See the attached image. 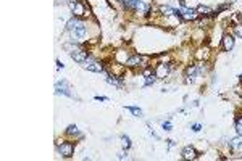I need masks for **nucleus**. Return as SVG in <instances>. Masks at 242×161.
Returning a JSON list of instances; mask_svg holds the SVG:
<instances>
[{"mask_svg":"<svg viewBox=\"0 0 242 161\" xmlns=\"http://www.w3.org/2000/svg\"><path fill=\"white\" fill-rule=\"evenodd\" d=\"M106 82L111 84V86H115V87H121V82L115 78H111V76H106Z\"/></svg>","mask_w":242,"mask_h":161,"instance_id":"nucleus-19","label":"nucleus"},{"mask_svg":"<svg viewBox=\"0 0 242 161\" xmlns=\"http://www.w3.org/2000/svg\"><path fill=\"white\" fill-rule=\"evenodd\" d=\"M95 100H98V102H106L108 99H106V97H100V95H97V97H95Z\"/></svg>","mask_w":242,"mask_h":161,"instance_id":"nucleus-27","label":"nucleus"},{"mask_svg":"<svg viewBox=\"0 0 242 161\" xmlns=\"http://www.w3.org/2000/svg\"><path fill=\"white\" fill-rule=\"evenodd\" d=\"M71 90H73V89H71V86H69L66 81H61V82L58 81V82L55 84V94L56 95L63 94V95H68V97H74V94L71 92Z\"/></svg>","mask_w":242,"mask_h":161,"instance_id":"nucleus-2","label":"nucleus"},{"mask_svg":"<svg viewBox=\"0 0 242 161\" xmlns=\"http://www.w3.org/2000/svg\"><path fill=\"white\" fill-rule=\"evenodd\" d=\"M140 63H142V57H139V55H134V57L127 58V61H126V66L134 68V66H139Z\"/></svg>","mask_w":242,"mask_h":161,"instance_id":"nucleus-12","label":"nucleus"},{"mask_svg":"<svg viewBox=\"0 0 242 161\" xmlns=\"http://www.w3.org/2000/svg\"><path fill=\"white\" fill-rule=\"evenodd\" d=\"M168 71H169V66L168 65H160L155 74H156V78H165V76L168 74Z\"/></svg>","mask_w":242,"mask_h":161,"instance_id":"nucleus-14","label":"nucleus"},{"mask_svg":"<svg viewBox=\"0 0 242 161\" xmlns=\"http://www.w3.org/2000/svg\"><path fill=\"white\" fill-rule=\"evenodd\" d=\"M160 11L163 13V15H176V10H174V8H171V6H169V5L161 6V8H160Z\"/></svg>","mask_w":242,"mask_h":161,"instance_id":"nucleus-16","label":"nucleus"},{"mask_svg":"<svg viewBox=\"0 0 242 161\" xmlns=\"http://www.w3.org/2000/svg\"><path fill=\"white\" fill-rule=\"evenodd\" d=\"M163 129H165V131H171V129H173L171 123H168V121H166V123H163Z\"/></svg>","mask_w":242,"mask_h":161,"instance_id":"nucleus-25","label":"nucleus"},{"mask_svg":"<svg viewBox=\"0 0 242 161\" xmlns=\"http://www.w3.org/2000/svg\"><path fill=\"white\" fill-rule=\"evenodd\" d=\"M84 37H86V26H81V27H77V29L71 31V40L73 42H79Z\"/></svg>","mask_w":242,"mask_h":161,"instance_id":"nucleus-7","label":"nucleus"},{"mask_svg":"<svg viewBox=\"0 0 242 161\" xmlns=\"http://www.w3.org/2000/svg\"><path fill=\"white\" fill-rule=\"evenodd\" d=\"M190 129L194 131V132H198V131L202 129V126H200V124H192V127H190Z\"/></svg>","mask_w":242,"mask_h":161,"instance_id":"nucleus-26","label":"nucleus"},{"mask_svg":"<svg viewBox=\"0 0 242 161\" xmlns=\"http://www.w3.org/2000/svg\"><path fill=\"white\" fill-rule=\"evenodd\" d=\"M181 156H182V159H194L197 155H195V150L192 148V147H186V148L182 150Z\"/></svg>","mask_w":242,"mask_h":161,"instance_id":"nucleus-11","label":"nucleus"},{"mask_svg":"<svg viewBox=\"0 0 242 161\" xmlns=\"http://www.w3.org/2000/svg\"><path fill=\"white\" fill-rule=\"evenodd\" d=\"M66 50H69V55H71V58H73L76 63H81V65H84L87 60V52H84L81 50V48H77V47H71V45H65Z\"/></svg>","mask_w":242,"mask_h":161,"instance_id":"nucleus-1","label":"nucleus"},{"mask_svg":"<svg viewBox=\"0 0 242 161\" xmlns=\"http://www.w3.org/2000/svg\"><path fill=\"white\" fill-rule=\"evenodd\" d=\"M232 47H234V37L229 36V34H226L223 37V48L226 52H229V50H232Z\"/></svg>","mask_w":242,"mask_h":161,"instance_id":"nucleus-10","label":"nucleus"},{"mask_svg":"<svg viewBox=\"0 0 242 161\" xmlns=\"http://www.w3.org/2000/svg\"><path fill=\"white\" fill-rule=\"evenodd\" d=\"M73 151H74V145L71 142H63L61 145H58V153L65 158H69L73 155Z\"/></svg>","mask_w":242,"mask_h":161,"instance_id":"nucleus-4","label":"nucleus"},{"mask_svg":"<svg viewBox=\"0 0 242 161\" xmlns=\"http://www.w3.org/2000/svg\"><path fill=\"white\" fill-rule=\"evenodd\" d=\"M229 147H231V148H234V150L240 148V147H242V137L239 135V137H236V139H231V142H229Z\"/></svg>","mask_w":242,"mask_h":161,"instance_id":"nucleus-15","label":"nucleus"},{"mask_svg":"<svg viewBox=\"0 0 242 161\" xmlns=\"http://www.w3.org/2000/svg\"><path fill=\"white\" fill-rule=\"evenodd\" d=\"M56 68H58V69H63V68H65V65H63L60 60H56Z\"/></svg>","mask_w":242,"mask_h":161,"instance_id":"nucleus-28","label":"nucleus"},{"mask_svg":"<svg viewBox=\"0 0 242 161\" xmlns=\"http://www.w3.org/2000/svg\"><path fill=\"white\" fill-rule=\"evenodd\" d=\"M121 142H123L124 148H129V147H131V139L127 135H121Z\"/></svg>","mask_w":242,"mask_h":161,"instance_id":"nucleus-20","label":"nucleus"},{"mask_svg":"<svg viewBox=\"0 0 242 161\" xmlns=\"http://www.w3.org/2000/svg\"><path fill=\"white\" fill-rule=\"evenodd\" d=\"M234 32H236V36L242 39V24H237V26H234Z\"/></svg>","mask_w":242,"mask_h":161,"instance_id":"nucleus-21","label":"nucleus"},{"mask_svg":"<svg viewBox=\"0 0 242 161\" xmlns=\"http://www.w3.org/2000/svg\"><path fill=\"white\" fill-rule=\"evenodd\" d=\"M66 134H77V127H76V126H68Z\"/></svg>","mask_w":242,"mask_h":161,"instance_id":"nucleus-23","label":"nucleus"},{"mask_svg":"<svg viewBox=\"0 0 242 161\" xmlns=\"http://www.w3.org/2000/svg\"><path fill=\"white\" fill-rule=\"evenodd\" d=\"M181 16L184 18V19H195V16H197V10H192V8H184L181 10Z\"/></svg>","mask_w":242,"mask_h":161,"instance_id":"nucleus-9","label":"nucleus"},{"mask_svg":"<svg viewBox=\"0 0 242 161\" xmlns=\"http://www.w3.org/2000/svg\"><path fill=\"white\" fill-rule=\"evenodd\" d=\"M156 81V78L153 74H150V76H147V81H145V86H152V84Z\"/></svg>","mask_w":242,"mask_h":161,"instance_id":"nucleus-22","label":"nucleus"},{"mask_svg":"<svg viewBox=\"0 0 242 161\" xmlns=\"http://www.w3.org/2000/svg\"><path fill=\"white\" fill-rule=\"evenodd\" d=\"M197 73H198V68L197 66H190L189 69H187V81H195V78H197Z\"/></svg>","mask_w":242,"mask_h":161,"instance_id":"nucleus-13","label":"nucleus"},{"mask_svg":"<svg viewBox=\"0 0 242 161\" xmlns=\"http://www.w3.org/2000/svg\"><path fill=\"white\" fill-rule=\"evenodd\" d=\"M81 26H84V23L77 16H74V18H71L66 23V29L71 32V31H74V29H77V27H81Z\"/></svg>","mask_w":242,"mask_h":161,"instance_id":"nucleus-8","label":"nucleus"},{"mask_svg":"<svg viewBox=\"0 0 242 161\" xmlns=\"http://www.w3.org/2000/svg\"><path fill=\"white\" fill-rule=\"evenodd\" d=\"M87 71H94V73H102L103 71V66L100 65L98 61H92V60H86V63L82 65Z\"/></svg>","mask_w":242,"mask_h":161,"instance_id":"nucleus-6","label":"nucleus"},{"mask_svg":"<svg viewBox=\"0 0 242 161\" xmlns=\"http://www.w3.org/2000/svg\"><path fill=\"white\" fill-rule=\"evenodd\" d=\"M236 129H237V134L242 137V119H239V121H237V124H236Z\"/></svg>","mask_w":242,"mask_h":161,"instance_id":"nucleus-24","label":"nucleus"},{"mask_svg":"<svg viewBox=\"0 0 242 161\" xmlns=\"http://www.w3.org/2000/svg\"><path fill=\"white\" fill-rule=\"evenodd\" d=\"M118 158H119V159H124V158H127V155H124L123 151H119V153H118Z\"/></svg>","mask_w":242,"mask_h":161,"instance_id":"nucleus-29","label":"nucleus"},{"mask_svg":"<svg viewBox=\"0 0 242 161\" xmlns=\"http://www.w3.org/2000/svg\"><path fill=\"white\" fill-rule=\"evenodd\" d=\"M124 5L131 10H137V11H148V5L144 3L142 0H124Z\"/></svg>","mask_w":242,"mask_h":161,"instance_id":"nucleus-3","label":"nucleus"},{"mask_svg":"<svg viewBox=\"0 0 242 161\" xmlns=\"http://www.w3.org/2000/svg\"><path fill=\"white\" fill-rule=\"evenodd\" d=\"M126 110H129L136 118H142V110L140 108H137V107H126Z\"/></svg>","mask_w":242,"mask_h":161,"instance_id":"nucleus-17","label":"nucleus"},{"mask_svg":"<svg viewBox=\"0 0 242 161\" xmlns=\"http://www.w3.org/2000/svg\"><path fill=\"white\" fill-rule=\"evenodd\" d=\"M197 13H200V15H208V13H211V8L210 6H205V5H200L197 8Z\"/></svg>","mask_w":242,"mask_h":161,"instance_id":"nucleus-18","label":"nucleus"},{"mask_svg":"<svg viewBox=\"0 0 242 161\" xmlns=\"http://www.w3.org/2000/svg\"><path fill=\"white\" fill-rule=\"evenodd\" d=\"M71 11L74 13V16H81V15H86V10H84V5L81 2H77V0H69L68 2Z\"/></svg>","mask_w":242,"mask_h":161,"instance_id":"nucleus-5","label":"nucleus"}]
</instances>
